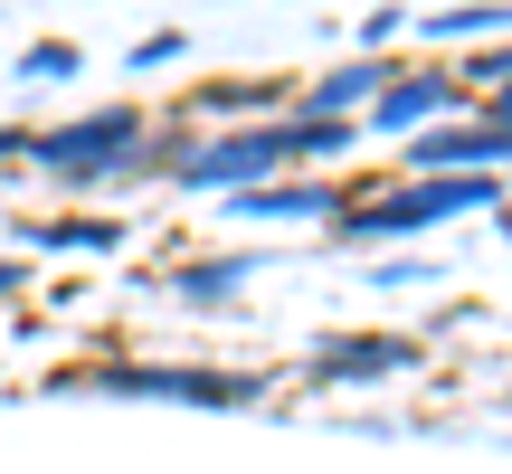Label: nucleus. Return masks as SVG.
<instances>
[{"instance_id":"obj_1","label":"nucleus","mask_w":512,"mask_h":474,"mask_svg":"<svg viewBox=\"0 0 512 474\" xmlns=\"http://www.w3.org/2000/svg\"><path fill=\"white\" fill-rule=\"evenodd\" d=\"M124 143H133V114H95V124L48 133V143H38V162H48V171H67V181H86V171H114L105 152H124Z\"/></svg>"},{"instance_id":"obj_2","label":"nucleus","mask_w":512,"mask_h":474,"mask_svg":"<svg viewBox=\"0 0 512 474\" xmlns=\"http://www.w3.org/2000/svg\"><path fill=\"white\" fill-rule=\"evenodd\" d=\"M484 200V171H465V181H418L408 200H389V209H370L361 237H380V228H418V219H446V209H475Z\"/></svg>"},{"instance_id":"obj_3","label":"nucleus","mask_w":512,"mask_h":474,"mask_svg":"<svg viewBox=\"0 0 512 474\" xmlns=\"http://www.w3.org/2000/svg\"><path fill=\"white\" fill-rule=\"evenodd\" d=\"M503 143H512L503 124H494V133H427V143H418V162H494Z\"/></svg>"},{"instance_id":"obj_4","label":"nucleus","mask_w":512,"mask_h":474,"mask_svg":"<svg viewBox=\"0 0 512 474\" xmlns=\"http://www.w3.org/2000/svg\"><path fill=\"white\" fill-rule=\"evenodd\" d=\"M446 95H456V86H427V76H418V86H399V95H380V124H418V114H437Z\"/></svg>"},{"instance_id":"obj_5","label":"nucleus","mask_w":512,"mask_h":474,"mask_svg":"<svg viewBox=\"0 0 512 474\" xmlns=\"http://www.w3.org/2000/svg\"><path fill=\"white\" fill-rule=\"evenodd\" d=\"M332 370H399V342H351L332 351Z\"/></svg>"},{"instance_id":"obj_6","label":"nucleus","mask_w":512,"mask_h":474,"mask_svg":"<svg viewBox=\"0 0 512 474\" xmlns=\"http://www.w3.org/2000/svg\"><path fill=\"white\" fill-rule=\"evenodd\" d=\"M503 19H512V10H446L437 38H484V29H503Z\"/></svg>"},{"instance_id":"obj_7","label":"nucleus","mask_w":512,"mask_h":474,"mask_svg":"<svg viewBox=\"0 0 512 474\" xmlns=\"http://www.w3.org/2000/svg\"><path fill=\"white\" fill-rule=\"evenodd\" d=\"M256 209H285V219L304 209V219H313V209H323V190H256Z\"/></svg>"},{"instance_id":"obj_8","label":"nucleus","mask_w":512,"mask_h":474,"mask_svg":"<svg viewBox=\"0 0 512 474\" xmlns=\"http://www.w3.org/2000/svg\"><path fill=\"white\" fill-rule=\"evenodd\" d=\"M503 133H512V95H503Z\"/></svg>"},{"instance_id":"obj_9","label":"nucleus","mask_w":512,"mask_h":474,"mask_svg":"<svg viewBox=\"0 0 512 474\" xmlns=\"http://www.w3.org/2000/svg\"><path fill=\"white\" fill-rule=\"evenodd\" d=\"M0 294H10V266H0Z\"/></svg>"}]
</instances>
